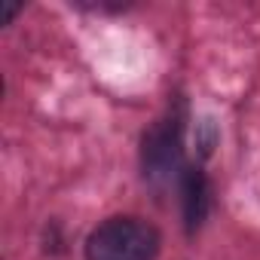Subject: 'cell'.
<instances>
[{"label":"cell","instance_id":"obj_3","mask_svg":"<svg viewBox=\"0 0 260 260\" xmlns=\"http://www.w3.org/2000/svg\"><path fill=\"white\" fill-rule=\"evenodd\" d=\"M181 199H184V217H187V226H199V220L205 217V208H208V181L202 175V169L196 166H187L181 184Z\"/></svg>","mask_w":260,"mask_h":260},{"label":"cell","instance_id":"obj_2","mask_svg":"<svg viewBox=\"0 0 260 260\" xmlns=\"http://www.w3.org/2000/svg\"><path fill=\"white\" fill-rule=\"evenodd\" d=\"M181 132H184L181 113H169L166 119H159L150 132L144 135L141 166H144V178L153 187L181 184V178L187 172V166H184V147H181Z\"/></svg>","mask_w":260,"mask_h":260},{"label":"cell","instance_id":"obj_1","mask_svg":"<svg viewBox=\"0 0 260 260\" xmlns=\"http://www.w3.org/2000/svg\"><path fill=\"white\" fill-rule=\"evenodd\" d=\"M159 245L162 239L153 223L132 214H116L89 233L86 260H153Z\"/></svg>","mask_w":260,"mask_h":260}]
</instances>
